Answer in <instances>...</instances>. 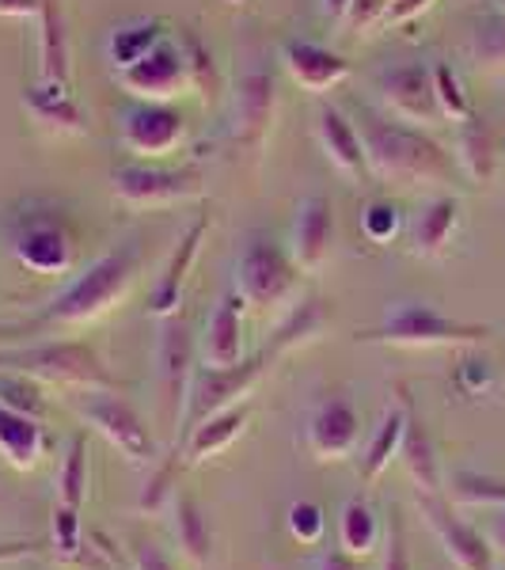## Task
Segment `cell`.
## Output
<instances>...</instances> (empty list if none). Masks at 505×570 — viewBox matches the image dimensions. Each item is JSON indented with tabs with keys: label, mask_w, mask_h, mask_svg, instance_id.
Returning a JSON list of instances; mask_svg holds the SVG:
<instances>
[{
	"label": "cell",
	"mask_w": 505,
	"mask_h": 570,
	"mask_svg": "<svg viewBox=\"0 0 505 570\" xmlns=\"http://www.w3.org/2000/svg\"><path fill=\"white\" fill-rule=\"evenodd\" d=\"M72 411L88 422L91 430H99L118 453L130 464H152L156 461V441L141 415L130 407V400H122L115 389H80L69 395Z\"/></svg>",
	"instance_id": "7"
},
{
	"label": "cell",
	"mask_w": 505,
	"mask_h": 570,
	"mask_svg": "<svg viewBox=\"0 0 505 570\" xmlns=\"http://www.w3.org/2000/svg\"><path fill=\"white\" fill-rule=\"evenodd\" d=\"M206 228H209V217L201 214V217L190 220V228L182 233L179 247L171 252L168 266H164V274L156 278L152 293H149V312H152V316H160V320L179 316L182 285H187L190 266H195V259H198V247H201V236H206Z\"/></svg>",
	"instance_id": "19"
},
{
	"label": "cell",
	"mask_w": 505,
	"mask_h": 570,
	"mask_svg": "<svg viewBox=\"0 0 505 570\" xmlns=\"http://www.w3.org/2000/svg\"><path fill=\"white\" fill-rule=\"evenodd\" d=\"M346 8H350V0H324V16L330 23H343L346 20Z\"/></svg>",
	"instance_id": "51"
},
{
	"label": "cell",
	"mask_w": 505,
	"mask_h": 570,
	"mask_svg": "<svg viewBox=\"0 0 505 570\" xmlns=\"http://www.w3.org/2000/svg\"><path fill=\"white\" fill-rule=\"evenodd\" d=\"M46 453V430L39 419L20 415V411L0 403V456L12 468H34Z\"/></svg>",
	"instance_id": "25"
},
{
	"label": "cell",
	"mask_w": 505,
	"mask_h": 570,
	"mask_svg": "<svg viewBox=\"0 0 505 570\" xmlns=\"http://www.w3.org/2000/svg\"><path fill=\"white\" fill-rule=\"evenodd\" d=\"M42 0H0V16L8 20H39Z\"/></svg>",
	"instance_id": "47"
},
{
	"label": "cell",
	"mask_w": 505,
	"mask_h": 570,
	"mask_svg": "<svg viewBox=\"0 0 505 570\" xmlns=\"http://www.w3.org/2000/svg\"><path fill=\"white\" fill-rule=\"evenodd\" d=\"M437 0H396V4L388 8V20L384 23H392V27H403V23H410V20H418L422 12H429Z\"/></svg>",
	"instance_id": "46"
},
{
	"label": "cell",
	"mask_w": 505,
	"mask_h": 570,
	"mask_svg": "<svg viewBox=\"0 0 505 570\" xmlns=\"http://www.w3.org/2000/svg\"><path fill=\"white\" fill-rule=\"evenodd\" d=\"M453 502L483 505V510H505V480H494V475H483V472H456Z\"/></svg>",
	"instance_id": "34"
},
{
	"label": "cell",
	"mask_w": 505,
	"mask_h": 570,
	"mask_svg": "<svg viewBox=\"0 0 505 570\" xmlns=\"http://www.w3.org/2000/svg\"><path fill=\"white\" fill-rule=\"evenodd\" d=\"M486 540H491V548L505 559V510H494V521H491V529H486Z\"/></svg>",
	"instance_id": "49"
},
{
	"label": "cell",
	"mask_w": 505,
	"mask_h": 570,
	"mask_svg": "<svg viewBox=\"0 0 505 570\" xmlns=\"http://www.w3.org/2000/svg\"><path fill=\"white\" fill-rule=\"evenodd\" d=\"M384 570H415L410 567V551L403 540V525L392 521V537H388V556H384Z\"/></svg>",
	"instance_id": "45"
},
{
	"label": "cell",
	"mask_w": 505,
	"mask_h": 570,
	"mask_svg": "<svg viewBox=\"0 0 505 570\" xmlns=\"http://www.w3.org/2000/svg\"><path fill=\"white\" fill-rule=\"evenodd\" d=\"M388 4H396V0H388Z\"/></svg>",
	"instance_id": "54"
},
{
	"label": "cell",
	"mask_w": 505,
	"mask_h": 570,
	"mask_svg": "<svg viewBox=\"0 0 505 570\" xmlns=\"http://www.w3.org/2000/svg\"><path fill=\"white\" fill-rule=\"evenodd\" d=\"M456 153H461V168L472 183H491L494 164H498V137L494 126L483 115H467L461 122V137H456Z\"/></svg>",
	"instance_id": "28"
},
{
	"label": "cell",
	"mask_w": 505,
	"mask_h": 570,
	"mask_svg": "<svg viewBox=\"0 0 505 570\" xmlns=\"http://www.w3.org/2000/svg\"><path fill=\"white\" fill-rule=\"evenodd\" d=\"M176 537L190 563H198V567L209 563V556H214V529H209L206 513L198 510V502H190V499L176 502Z\"/></svg>",
	"instance_id": "32"
},
{
	"label": "cell",
	"mask_w": 505,
	"mask_h": 570,
	"mask_svg": "<svg viewBox=\"0 0 505 570\" xmlns=\"http://www.w3.org/2000/svg\"><path fill=\"white\" fill-rule=\"evenodd\" d=\"M4 240L16 263L34 274H66L77 263V244H72L69 220L58 206L42 198H27L4 217Z\"/></svg>",
	"instance_id": "4"
},
{
	"label": "cell",
	"mask_w": 505,
	"mask_h": 570,
	"mask_svg": "<svg viewBox=\"0 0 505 570\" xmlns=\"http://www.w3.org/2000/svg\"><path fill=\"white\" fill-rule=\"evenodd\" d=\"M118 141H122L126 153L156 160V156L176 153L187 141V118L171 104H145V99H137L133 107H126L118 115Z\"/></svg>",
	"instance_id": "12"
},
{
	"label": "cell",
	"mask_w": 505,
	"mask_h": 570,
	"mask_svg": "<svg viewBox=\"0 0 505 570\" xmlns=\"http://www.w3.org/2000/svg\"><path fill=\"white\" fill-rule=\"evenodd\" d=\"M39 27V80L42 85H69V39L58 0H42Z\"/></svg>",
	"instance_id": "26"
},
{
	"label": "cell",
	"mask_w": 505,
	"mask_h": 570,
	"mask_svg": "<svg viewBox=\"0 0 505 570\" xmlns=\"http://www.w3.org/2000/svg\"><path fill=\"white\" fill-rule=\"evenodd\" d=\"M160 381H164V400H168L171 419L182 422L190 400V381H195V335L179 316L164 320L160 335Z\"/></svg>",
	"instance_id": "15"
},
{
	"label": "cell",
	"mask_w": 505,
	"mask_h": 570,
	"mask_svg": "<svg viewBox=\"0 0 505 570\" xmlns=\"http://www.w3.org/2000/svg\"><path fill=\"white\" fill-rule=\"evenodd\" d=\"M494 12H502V16H505V0H494Z\"/></svg>",
	"instance_id": "52"
},
{
	"label": "cell",
	"mask_w": 505,
	"mask_h": 570,
	"mask_svg": "<svg viewBox=\"0 0 505 570\" xmlns=\"http://www.w3.org/2000/svg\"><path fill=\"white\" fill-rule=\"evenodd\" d=\"M137 259H141V252H137L133 240L99 255V259L91 263L77 282H69L42 312L27 316L23 324H0V343H34L46 331H69V327L99 320L130 293V285L137 278Z\"/></svg>",
	"instance_id": "1"
},
{
	"label": "cell",
	"mask_w": 505,
	"mask_h": 570,
	"mask_svg": "<svg viewBox=\"0 0 505 570\" xmlns=\"http://www.w3.org/2000/svg\"><path fill=\"white\" fill-rule=\"evenodd\" d=\"M472 58L479 61V66H505V16L502 12H494L491 20H483L475 27Z\"/></svg>",
	"instance_id": "39"
},
{
	"label": "cell",
	"mask_w": 505,
	"mask_h": 570,
	"mask_svg": "<svg viewBox=\"0 0 505 570\" xmlns=\"http://www.w3.org/2000/svg\"><path fill=\"white\" fill-rule=\"evenodd\" d=\"M491 338L486 324H467L445 312L422 305V301H396L388 316L376 327L357 331V343L376 346H403V351H434V346H475Z\"/></svg>",
	"instance_id": "5"
},
{
	"label": "cell",
	"mask_w": 505,
	"mask_h": 570,
	"mask_svg": "<svg viewBox=\"0 0 505 570\" xmlns=\"http://www.w3.org/2000/svg\"><path fill=\"white\" fill-rule=\"evenodd\" d=\"M316 134H319V145H324L327 160L335 164L343 176L357 179L365 168H369V164H365L362 134H357V126L338 107L319 104V110H316Z\"/></svg>",
	"instance_id": "21"
},
{
	"label": "cell",
	"mask_w": 505,
	"mask_h": 570,
	"mask_svg": "<svg viewBox=\"0 0 505 570\" xmlns=\"http://www.w3.org/2000/svg\"><path fill=\"white\" fill-rule=\"evenodd\" d=\"M407 415H410V411H403V407L384 411L380 426L373 430L369 445H365V453H362V480L365 483H376L392 468V461H399V445H403V430H407Z\"/></svg>",
	"instance_id": "30"
},
{
	"label": "cell",
	"mask_w": 505,
	"mask_h": 570,
	"mask_svg": "<svg viewBox=\"0 0 505 570\" xmlns=\"http://www.w3.org/2000/svg\"><path fill=\"white\" fill-rule=\"evenodd\" d=\"M0 403L12 407V411H20V415L39 419V422L46 415V400H42L39 384H34V376H27V373L0 370Z\"/></svg>",
	"instance_id": "35"
},
{
	"label": "cell",
	"mask_w": 505,
	"mask_h": 570,
	"mask_svg": "<svg viewBox=\"0 0 505 570\" xmlns=\"http://www.w3.org/2000/svg\"><path fill=\"white\" fill-rule=\"evenodd\" d=\"M23 107L27 115L34 118L39 126L53 134H80L85 130V110L72 99L69 85H31L23 91Z\"/></svg>",
	"instance_id": "24"
},
{
	"label": "cell",
	"mask_w": 505,
	"mask_h": 570,
	"mask_svg": "<svg viewBox=\"0 0 505 570\" xmlns=\"http://www.w3.org/2000/svg\"><path fill=\"white\" fill-rule=\"evenodd\" d=\"M274 110H278V85L270 72H244L240 88H236V141H244L247 149H263L274 126Z\"/></svg>",
	"instance_id": "17"
},
{
	"label": "cell",
	"mask_w": 505,
	"mask_h": 570,
	"mask_svg": "<svg viewBox=\"0 0 505 570\" xmlns=\"http://www.w3.org/2000/svg\"><path fill=\"white\" fill-rule=\"evenodd\" d=\"M319 570H357V559L346 556V551H330V556L319 559Z\"/></svg>",
	"instance_id": "50"
},
{
	"label": "cell",
	"mask_w": 505,
	"mask_h": 570,
	"mask_svg": "<svg viewBox=\"0 0 505 570\" xmlns=\"http://www.w3.org/2000/svg\"><path fill=\"white\" fill-rule=\"evenodd\" d=\"M286 525L293 532V540H300V544H319L324 532H327V513L319 502L300 499L286 510Z\"/></svg>",
	"instance_id": "37"
},
{
	"label": "cell",
	"mask_w": 505,
	"mask_h": 570,
	"mask_svg": "<svg viewBox=\"0 0 505 570\" xmlns=\"http://www.w3.org/2000/svg\"><path fill=\"white\" fill-rule=\"evenodd\" d=\"M373 91L392 118L399 122L429 126L440 118L437 96H434V66L426 61H399V66H384L373 77Z\"/></svg>",
	"instance_id": "11"
},
{
	"label": "cell",
	"mask_w": 505,
	"mask_h": 570,
	"mask_svg": "<svg viewBox=\"0 0 505 570\" xmlns=\"http://www.w3.org/2000/svg\"><path fill=\"white\" fill-rule=\"evenodd\" d=\"M0 370L27 373L61 389H115L99 354L85 343H16L0 351Z\"/></svg>",
	"instance_id": "6"
},
{
	"label": "cell",
	"mask_w": 505,
	"mask_h": 570,
	"mask_svg": "<svg viewBox=\"0 0 505 570\" xmlns=\"http://www.w3.org/2000/svg\"><path fill=\"white\" fill-rule=\"evenodd\" d=\"M376 544H380V521H376L373 505L350 499L338 513V548L354 559H369Z\"/></svg>",
	"instance_id": "31"
},
{
	"label": "cell",
	"mask_w": 505,
	"mask_h": 570,
	"mask_svg": "<svg viewBox=\"0 0 505 570\" xmlns=\"http://www.w3.org/2000/svg\"><path fill=\"white\" fill-rule=\"evenodd\" d=\"M418 510L426 518V525L437 532L445 556L453 559L461 570H494V548L475 525H467L464 518H456L453 505L440 494H418Z\"/></svg>",
	"instance_id": "13"
},
{
	"label": "cell",
	"mask_w": 505,
	"mask_h": 570,
	"mask_svg": "<svg viewBox=\"0 0 505 570\" xmlns=\"http://www.w3.org/2000/svg\"><path fill=\"white\" fill-rule=\"evenodd\" d=\"M39 551H42L39 540H4L0 544V563H16V559L39 556Z\"/></svg>",
	"instance_id": "48"
},
{
	"label": "cell",
	"mask_w": 505,
	"mask_h": 570,
	"mask_svg": "<svg viewBox=\"0 0 505 570\" xmlns=\"http://www.w3.org/2000/svg\"><path fill=\"white\" fill-rule=\"evenodd\" d=\"M330 244H335V209L324 195H308L297 206V220H293V240L289 255L297 271L316 274L324 271L330 259Z\"/></svg>",
	"instance_id": "16"
},
{
	"label": "cell",
	"mask_w": 505,
	"mask_h": 570,
	"mask_svg": "<svg viewBox=\"0 0 505 570\" xmlns=\"http://www.w3.org/2000/svg\"><path fill=\"white\" fill-rule=\"evenodd\" d=\"M85 548V525H80V510L53 502V551L61 563H69L77 551Z\"/></svg>",
	"instance_id": "38"
},
{
	"label": "cell",
	"mask_w": 505,
	"mask_h": 570,
	"mask_svg": "<svg viewBox=\"0 0 505 570\" xmlns=\"http://www.w3.org/2000/svg\"><path fill=\"white\" fill-rule=\"evenodd\" d=\"M110 190L130 209H164L190 202L206 190L198 168H152V164H118L110 171Z\"/></svg>",
	"instance_id": "9"
},
{
	"label": "cell",
	"mask_w": 505,
	"mask_h": 570,
	"mask_svg": "<svg viewBox=\"0 0 505 570\" xmlns=\"http://www.w3.org/2000/svg\"><path fill=\"white\" fill-rule=\"evenodd\" d=\"M434 96L440 107V118H453V122H464L472 115V104H467V91L461 85V77L453 72V66L437 61L434 66Z\"/></svg>",
	"instance_id": "36"
},
{
	"label": "cell",
	"mask_w": 505,
	"mask_h": 570,
	"mask_svg": "<svg viewBox=\"0 0 505 570\" xmlns=\"http://www.w3.org/2000/svg\"><path fill=\"white\" fill-rule=\"evenodd\" d=\"M201 362L206 365H236L244 362V324H240V297H225L209 312L201 331Z\"/></svg>",
	"instance_id": "23"
},
{
	"label": "cell",
	"mask_w": 505,
	"mask_h": 570,
	"mask_svg": "<svg viewBox=\"0 0 505 570\" xmlns=\"http://www.w3.org/2000/svg\"><path fill=\"white\" fill-rule=\"evenodd\" d=\"M118 85L130 96L145 99V104H168V99L182 96L195 88V69H190V53L182 35H168L149 58H141L137 66L118 72Z\"/></svg>",
	"instance_id": "10"
},
{
	"label": "cell",
	"mask_w": 505,
	"mask_h": 570,
	"mask_svg": "<svg viewBox=\"0 0 505 570\" xmlns=\"http://www.w3.org/2000/svg\"><path fill=\"white\" fill-rule=\"evenodd\" d=\"M281 66L293 80H297L305 91H330L335 85H343L350 77V61L343 53L327 50L319 42H308V39H289L281 46Z\"/></svg>",
	"instance_id": "18"
},
{
	"label": "cell",
	"mask_w": 505,
	"mask_h": 570,
	"mask_svg": "<svg viewBox=\"0 0 505 570\" xmlns=\"http://www.w3.org/2000/svg\"><path fill=\"white\" fill-rule=\"evenodd\" d=\"M403 228V214L396 202H369L362 209V233L369 236L373 244H388Z\"/></svg>",
	"instance_id": "40"
},
{
	"label": "cell",
	"mask_w": 505,
	"mask_h": 570,
	"mask_svg": "<svg viewBox=\"0 0 505 570\" xmlns=\"http://www.w3.org/2000/svg\"><path fill=\"white\" fill-rule=\"evenodd\" d=\"M176 464H179V453H176V461H168V464L160 468V472L152 475L149 487H145V494H141V510H156V505L168 499L171 480H176Z\"/></svg>",
	"instance_id": "43"
},
{
	"label": "cell",
	"mask_w": 505,
	"mask_h": 570,
	"mask_svg": "<svg viewBox=\"0 0 505 570\" xmlns=\"http://www.w3.org/2000/svg\"><path fill=\"white\" fill-rule=\"evenodd\" d=\"M130 559H133V570H176V563L156 544H149V540H133Z\"/></svg>",
	"instance_id": "44"
},
{
	"label": "cell",
	"mask_w": 505,
	"mask_h": 570,
	"mask_svg": "<svg viewBox=\"0 0 505 570\" xmlns=\"http://www.w3.org/2000/svg\"><path fill=\"white\" fill-rule=\"evenodd\" d=\"M293 282H297V263L286 247L270 236H247L240 263H236V297L244 305L270 308L289 297Z\"/></svg>",
	"instance_id": "8"
},
{
	"label": "cell",
	"mask_w": 505,
	"mask_h": 570,
	"mask_svg": "<svg viewBox=\"0 0 505 570\" xmlns=\"http://www.w3.org/2000/svg\"><path fill=\"white\" fill-rule=\"evenodd\" d=\"M461 389L464 392H472V395H479V392H486L494 384V370H491V362L486 357H464L461 362Z\"/></svg>",
	"instance_id": "42"
},
{
	"label": "cell",
	"mask_w": 505,
	"mask_h": 570,
	"mask_svg": "<svg viewBox=\"0 0 505 570\" xmlns=\"http://www.w3.org/2000/svg\"><path fill=\"white\" fill-rule=\"evenodd\" d=\"M247 422H251V403H232V407H225V411H217V415L201 419L198 426L190 430L187 438H182V445L176 449V453L187 456V464L209 461V456L225 453V449L244 434Z\"/></svg>",
	"instance_id": "20"
},
{
	"label": "cell",
	"mask_w": 505,
	"mask_h": 570,
	"mask_svg": "<svg viewBox=\"0 0 505 570\" xmlns=\"http://www.w3.org/2000/svg\"><path fill=\"white\" fill-rule=\"evenodd\" d=\"M357 441H362V415L343 395H330L308 415V449L316 461H346Z\"/></svg>",
	"instance_id": "14"
},
{
	"label": "cell",
	"mask_w": 505,
	"mask_h": 570,
	"mask_svg": "<svg viewBox=\"0 0 505 570\" xmlns=\"http://www.w3.org/2000/svg\"><path fill=\"white\" fill-rule=\"evenodd\" d=\"M85 499H88V441L72 438L66 464L58 472V502L72 505V510H85Z\"/></svg>",
	"instance_id": "33"
},
{
	"label": "cell",
	"mask_w": 505,
	"mask_h": 570,
	"mask_svg": "<svg viewBox=\"0 0 505 570\" xmlns=\"http://www.w3.org/2000/svg\"><path fill=\"white\" fill-rule=\"evenodd\" d=\"M232 4H240V0H232Z\"/></svg>",
	"instance_id": "53"
},
{
	"label": "cell",
	"mask_w": 505,
	"mask_h": 570,
	"mask_svg": "<svg viewBox=\"0 0 505 570\" xmlns=\"http://www.w3.org/2000/svg\"><path fill=\"white\" fill-rule=\"evenodd\" d=\"M357 134L365 145V164L376 179L388 183H448L453 156H448L422 126H407L392 115H376L373 107L357 110Z\"/></svg>",
	"instance_id": "3"
},
{
	"label": "cell",
	"mask_w": 505,
	"mask_h": 570,
	"mask_svg": "<svg viewBox=\"0 0 505 570\" xmlns=\"http://www.w3.org/2000/svg\"><path fill=\"white\" fill-rule=\"evenodd\" d=\"M388 8H392L388 0H350L343 23H350V31L369 35L373 27H380L384 20H388Z\"/></svg>",
	"instance_id": "41"
},
{
	"label": "cell",
	"mask_w": 505,
	"mask_h": 570,
	"mask_svg": "<svg viewBox=\"0 0 505 570\" xmlns=\"http://www.w3.org/2000/svg\"><path fill=\"white\" fill-rule=\"evenodd\" d=\"M461 228V198L440 195L422 206V214L410 220V247L422 259H440Z\"/></svg>",
	"instance_id": "22"
},
{
	"label": "cell",
	"mask_w": 505,
	"mask_h": 570,
	"mask_svg": "<svg viewBox=\"0 0 505 570\" xmlns=\"http://www.w3.org/2000/svg\"><path fill=\"white\" fill-rule=\"evenodd\" d=\"M316 331H319V308L305 305L300 312H293V316L278 331H274L270 343L259 346V354H255V357L236 362V365H225V370H217V365H201V370H195V381H190V400H187V411H182L179 445L201 419L217 415V411L232 407V403H244V395L251 392V384L259 381V376L270 370L278 357H286L293 346H300L305 338L316 335Z\"/></svg>",
	"instance_id": "2"
},
{
	"label": "cell",
	"mask_w": 505,
	"mask_h": 570,
	"mask_svg": "<svg viewBox=\"0 0 505 570\" xmlns=\"http://www.w3.org/2000/svg\"><path fill=\"white\" fill-rule=\"evenodd\" d=\"M399 461H403V468H407L410 480H415L418 494H440V491H445V483H440V468H437V453H434V438H429V430L422 426L418 415H407Z\"/></svg>",
	"instance_id": "27"
},
{
	"label": "cell",
	"mask_w": 505,
	"mask_h": 570,
	"mask_svg": "<svg viewBox=\"0 0 505 570\" xmlns=\"http://www.w3.org/2000/svg\"><path fill=\"white\" fill-rule=\"evenodd\" d=\"M168 39V27L160 20H130L122 27H115V31L107 35V61L115 72L137 66L141 58H149V53Z\"/></svg>",
	"instance_id": "29"
}]
</instances>
